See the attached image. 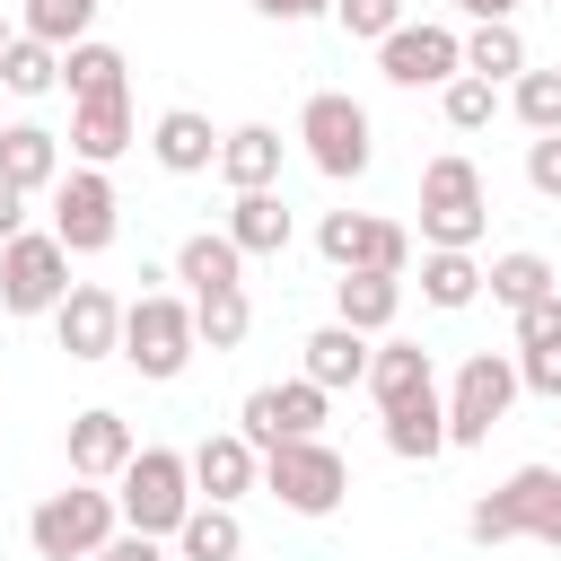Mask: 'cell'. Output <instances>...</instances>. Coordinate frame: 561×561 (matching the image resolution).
Segmentation results:
<instances>
[{"label": "cell", "mask_w": 561, "mask_h": 561, "mask_svg": "<svg viewBox=\"0 0 561 561\" xmlns=\"http://www.w3.org/2000/svg\"><path fill=\"white\" fill-rule=\"evenodd\" d=\"M149 158H158L167 175H202V167H219V131H210V114L167 105V114L149 123Z\"/></svg>", "instance_id": "17"}, {"label": "cell", "mask_w": 561, "mask_h": 561, "mask_svg": "<svg viewBox=\"0 0 561 561\" xmlns=\"http://www.w3.org/2000/svg\"><path fill=\"white\" fill-rule=\"evenodd\" d=\"M219 184H228V193H272V184H280V131H272V123L219 131Z\"/></svg>", "instance_id": "18"}, {"label": "cell", "mask_w": 561, "mask_h": 561, "mask_svg": "<svg viewBox=\"0 0 561 561\" xmlns=\"http://www.w3.org/2000/svg\"><path fill=\"white\" fill-rule=\"evenodd\" d=\"M438 114H447V131H482V123L500 114V88L473 79V70H456V79L438 88Z\"/></svg>", "instance_id": "36"}, {"label": "cell", "mask_w": 561, "mask_h": 561, "mask_svg": "<svg viewBox=\"0 0 561 561\" xmlns=\"http://www.w3.org/2000/svg\"><path fill=\"white\" fill-rule=\"evenodd\" d=\"M421 298L447 307V316L473 307V298H482V263H473V254H421Z\"/></svg>", "instance_id": "33"}, {"label": "cell", "mask_w": 561, "mask_h": 561, "mask_svg": "<svg viewBox=\"0 0 561 561\" xmlns=\"http://www.w3.org/2000/svg\"><path fill=\"white\" fill-rule=\"evenodd\" d=\"M289 517H333L342 508V491H351V465H342V447H324V438H280V447H263V473H254Z\"/></svg>", "instance_id": "3"}, {"label": "cell", "mask_w": 561, "mask_h": 561, "mask_svg": "<svg viewBox=\"0 0 561 561\" xmlns=\"http://www.w3.org/2000/svg\"><path fill=\"white\" fill-rule=\"evenodd\" d=\"M465 70H473V79H491V88H500V79H517V70H526V35H517L508 18H500V26H473V35H465Z\"/></svg>", "instance_id": "31"}, {"label": "cell", "mask_w": 561, "mask_h": 561, "mask_svg": "<svg viewBox=\"0 0 561 561\" xmlns=\"http://www.w3.org/2000/svg\"><path fill=\"white\" fill-rule=\"evenodd\" d=\"M0 184H18V193H53V184H61V131H44V123H9V131H0Z\"/></svg>", "instance_id": "19"}, {"label": "cell", "mask_w": 561, "mask_h": 561, "mask_svg": "<svg viewBox=\"0 0 561 561\" xmlns=\"http://www.w3.org/2000/svg\"><path fill=\"white\" fill-rule=\"evenodd\" d=\"M254 9H263V18H272V26H298V18H324V9H333V0H254Z\"/></svg>", "instance_id": "42"}, {"label": "cell", "mask_w": 561, "mask_h": 561, "mask_svg": "<svg viewBox=\"0 0 561 561\" xmlns=\"http://www.w3.org/2000/svg\"><path fill=\"white\" fill-rule=\"evenodd\" d=\"M245 324H254L245 289H210V298H193V342H210V351H237V342H245Z\"/></svg>", "instance_id": "35"}, {"label": "cell", "mask_w": 561, "mask_h": 561, "mask_svg": "<svg viewBox=\"0 0 561 561\" xmlns=\"http://www.w3.org/2000/svg\"><path fill=\"white\" fill-rule=\"evenodd\" d=\"M517 386L561 403V342H535V351H517Z\"/></svg>", "instance_id": "38"}, {"label": "cell", "mask_w": 561, "mask_h": 561, "mask_svg": "<svg viewBox=\"0 0 561 561\" xmlns=\"http://www.w3.org/2000/svg\"><path fill=\"white\" fill-rule=\"evenodd\" d=\"M9 237H26V193H18V184H0V245H9Z\"/></svg>", "instance_id": "43"}, {"label": "cell", "mask_w": 561, "mask_h": 561, "mask_svg": "<svg viewBox=\"0 0 561 561\" xmlns=\"http://www.w3.org/2000/svg\"><path fill=\"white\" fill-rule=\"evenodd\" d=\"M508 114H517L535 140H543V131H561V70H535V61H526V70L508 79Z\"/></svg>", "instance_id": "34"}, {"label": "cell", "mask_w": 561, "mask_h": 561, "mask_svg": "<svg viewBox=\"0 0 561 561\" xmlns=\"http://www.w3.org/2000/svg\"><path fill=\"white\" fill-rule=\"evenodd\" d=\"M53 333L70 359H114L123 351V298L96 289V280H70V298L53 307Z\"/></svg>", "instance_id": "14"}, {"label": "cell", "mask_w": 561, "mask_h": 561, "mask_svg": "<svg viewBox=\"0 0 561 561\" xmlns=\"http://www.w3.org/2000/svg\"><path fill=\"white\" fill-rule=\"evenodd\" d=\"M167 543H175V561H237V552H245V526H237V508L193 500V508H184V526H175Z\"/></svg>", "instance_id": "25"}, {"label": "cell", "mask_w": 561, "mask_h": 561, "mask_svg": "<svg viewBox=\"0 0 561 561\" xmlns=\"http://www.w3.org/2000/svg\"><path fill=\"white\" fill-rule=\"evenodd\" d=\"M482 289H491V298H500V307L517 316V307H535V298H552L561 280H552V263H543L535 245H517V254H500V263L482 272Z\"/></svg>", "instance_id": "29"}, {"label": "cell", "mask_w": 561, "mask_h": 561, "mask_svg": "<svg viewBox=\"0 0 561 561\" xmlns=\"http://www.w3.org/2000/svg\"><path fill=\"white\" fill-rule=\"evenodd\" d=\"M359 386H368V394H377V412H386V403H412V394H430V386H438V368H430V351H421V342H377Z\"/></svg>", "instance_id": "23"}, {"label": "cell", "mask_w": 561, "mask_h": 561, "mask_svg": "<svg viewBox=\"0 0 561 561\" xmlns=\"http://www.w3.org/2000/svg\"><path fill=\"white\" fill-rule=\"evenodd\" d=\"M96 9H105V0H26V26H18V35H35V44L70 53V44H88Z\"/></svg>", "instance_id": "30"}, {"label": "cell", "mask_w": 561, "mask_h": 561, "mask_svg": "<svg viewBox=\"0 0 561 561\" xmlns=\"http://www.w3.org/2000/svg\"><path fill=\"white\" fill-rule=\"evenodd\" d=\"M368 377V333H351V324H316L307 333V386H359Z\"/></svg>", "instance_id": "26"}, {"label": "cell", "mask_w": 561, "mask_h": 561, "mask_svg": "<svg viewBox=\"0 0 561 561\" xmlns=\"http://www.w3.org/2000/svg\"><path fill=\"white\" fill-rule=\"evenodd\" d=\"M324 430V386H307V377H289V386H254L245 403H237V438L263 456V447H280V438H316Z\"/></svg>", "instance_id": "13"}, {"label": "cell", "mask_w": 561, "mask_h": 561, "mask_svg": "<svg viewBox=\"0 0 561 561\" xmlns=\"http://www.w3.org/2000/svg\"><path fill=\"white\" fill-rule=\"evenodd\" d=\"M0 88H9V96H44V88H61V53L35 44V35H9V53H0Z\"/></svg>", "instance_id": "32"}, {"label": "cell", "mask_w": 561, "mask_h": 561, "mask_svg": "<svg viewBox=\"0 0 561 561\" xmlns=\"http://www.w3.org/2000/svg\"><path fill=\"white\" fill-rule=\"evenodd\" d=\"M482 219H491V193H482V167L473 158H430L421 167V245L430 254H473V237H482Z\"/></svg>", "instance_id": "2"}, {"label": "cell", "mask_w": 561, "mask_h": 561, "mask_svg": "<svg viewBox=\"0 0 561 561\" xmlns=\"http://www.w3.org/2000/svg\"><path fill=\"white\" fill-rule=\"evenodd\" d=\"M333 18H342V35H368V44H386V35L403 26V0H333Z\"/></svg>", "instance_id": "37"}, {"label": "cell", "mask_w": 561, "mask_h": 561, "mask_svg": "<svg viewBox=\"0 0 561 561\" xmlns=\"http://www.w3.org/2000/svg\"><path fill=\"white\" fill-rule=\"evenodd\" d=\"M298 140H307V158H316V175H333V184H351V175H368V158H377V131H368V105H351L342 88H316V96L298 105Z\"/></svg>", "instance_id": "7"}, {"label": "cell", "mask_w": 561, "mask_h": 561, "mask_svg": "<svg viewBox=\"0 0 561 561\" xmlns=\"http://www.w3.org/2000/svg\"><path fill=\"white\" fill-rule=\"evenodd\" d=\"M0 53H9V26H0Z\"/></svg>", "instance_id": "45"}, {"label": "cell", "mask_w": 561, "mask_h": 561, "mask_svg": "<svg viewBox=\"0 0 561 561\" xmlns=\"http://www.w3.org/2000/svg\"><path fill=\"white\" fill-rule=\"evenodd\" d=\"M70 298V254H61V237L44 228H26V237H9L0 245V307L9 316H53Z\"/></svg>", "instance_id": "9"}, {"label": "cell", "mask_w": 561, "mask_h": 561, "mask_svg": "<svg viewBox=\"0 0 561 561\" xmlns=\"http://www.w3.org/2000/svg\"><path fill=\"white\" fill-rule=\"evenodd\" d=\"M114 482H123V491H114V508H123V526H131V535H158V543H167V535L184 526V508H193V465H184L175 447H140Z\"/></svg>", "instance_id": "4"}, {"label": "cell", "mask_w": 561, "mask_h": 561, "mask_svg": "<svg viewBox=\"0 0 561 561\" xmlns=\"http://www.w3.org/2000/svg\"><path fill=\"white\" fill-rule=\"evenodd\" d=\"M447 9H465L473 26H500V18H517V0H447Z\"/></svg>", "instance_id": "44"}, {"label": "cell", "mask_w": 561, "mask_h": 561, "mask_svg": "<svg viewBox=\"0 0 561 561\" xmlns=\"http://www.w3.org/2000/svg\"><path fill=\"white\" fill-rule=\"evenodd\" d=\"M131 456H140V438H131V421H123V412L88 403V412L70 421V473H79V482H114Z\"/></svg>", "instance_id": "15"}, {"label": "cell", "mask_w": 561, "mask_h": 561, "mask_svg": "<svg viewBox=\"0 0 561 561\" xmlns=\"http://www.w3.org/2000/svg\"><path fill=\"white\" fill-rule=\"evenodd\" d=\"M123 70H131V61H123L114 44H96V35L61 53V88H70V105H88V96H123Z\"/></svg>", "instance_id": "28"}, {"label": "cell", "mask_w": 561, "mask_h": 561, "mask_svg": "<svg viewBox=\"0 0 561 561\" xmlns=\"http://www.w3.org/2000/svg\"><path fill=\"white\" fill-rule=\"evenodd\" d=\"M105 561H175V552H167L158 535H131V526H123V535L105 543Z\"/></svg>", "instance_id": "41"}, {"label": "cell", "mask_w": 561, "mask_h": 561, "mask_svg": "<svg viewBox=\"0 0 561 561\" xmlns=\"http://www.w3.org/2000/svg\"><path fill=\"white\" fill-rule=\"evenodd\" d=\"M535 342H561V289L535 298V307H517V351H535Z\"/></svg>", "instance_id": "40"}, {"label": "cell", "mask_w": 561, "mask_h": 561, "mask_svg": "<svg viewBox=\"0 0 561 561\" xmlns=\"http://www.w3.org/2000/svg\"><path fill=\"white\" fill-rule=\"evenodd\" d=\"M228 245L237 254H280L289 245V202L280 193H237L228 202Z\"/></svg>", "instance_id": "27"}, {"label": "cell", "mask_w": 561, "mask_h": 561, "mask_svg": "<svg viewBox=\"0 0 561 561\" xmlns=\"http://www.w3.org/2000/svg\"><path fill=\"white\" fill-rule=\"evenodd\" d=\"M377 70L394 79V88H447L456 70H465V35L456 26H438V18H403L386 44H377Z\"/></svg>", "instance_id": "12"}, {"label": "cell", "mask_w": 561, "mask_h": 561, "mask_svg": "<svg viewBox=\"0 0 561 561\" xmlns=\"http://www.w3.org/2000/svg\"><path fill=\"white\" fill-rule=\"evenodd\" d=\"M193 307L184 298H167V289H140L131 307H123V359L149 377V386H167V377H184L193 368Z\"/></svg>", "instance_id": "6"}, {"label": "cell", "mask_w": 561, "mask_h": 561, "mask_svg": "<svg viewBox=\"0 0 561 561\" xmlns=\"http://www.w3.org/2000/svg\"><path fill=\"white\" fill-rule=\"evenodd\" d=\"M316 254H324L333 272H394V280H403L412 237H403L394 219H377V210H324V219H316Z\"/></svg>", "instance_id": "10"}, {"label": "cell", "mask_w": 561, "mask_h": 561, "mask_svg": "<svg viewBox=\"0 0 561 561\" xmlns=\"http://www.w3.org/2000/svg\"><path fill=\"white\" fill-rule=\"evenodd\" d=\"M114 526H123L114 491H96V482H70V491L35 500V517H26V543H35L44 561H88V552H105V543H114Z\"/></svg>", "instance_id": "5"}, {"label": "cell", "mask_w": 561, "mask_h": 561, "mask_svg": "<svg viewBox=\"0 0 561 561\" xmlns=\"http://www.w3.org/2000/svg\"><path fill=\"white\" fill-rule=\"evenodd\" d=\"M465 535L473 543H543V552H561V465H517L500 491H482L465 508Z\"/></svg>", "instance_id": "1"}, {"label": "cell", "mask_w": 561, "mask_h": 561, "mask_svg": "<svg viewBox=\"0 0 561 561\" xmlns=\"http://www.w3.org/2000/svg\"><path fill=\"white\" fill-rule=\"evenodd\" d=\"M175 280H184L193 298H210V289H245V254L228 245V228H193V237L175 245Z\"/></svg>", "instance_id": "20"}, {"label": "cell", "mask_w": 561, "mask_h": 561, "mask_svg": "<svg viewBox=\"0 0 561 561\" xmlns=\"http://www.w3.org/2000/svg\"><path fill=\"white\" fill-rule=\"evenodd\" d=\"M526 386H517V359H500V351H473L465 368H456V386L438 394L447 403V447H482L500 421H508V403H517Z\"/></svg>", "instance_id": "8"}, {"label": "cell", "mask_w": 561, "mask_h": 561, "mask_svg": "<svg viewBox=\"0 0 561 561\" xmlns=\"http://www.w3.org/2000/svg\"><path fill=\"white\" fill-rule=\"evenodd\" d=\"M526 184H535L543 202H561V131H543V140H526Z\"/></svg>", "instance_id": "39"}, {"label": "cell", "mask_w": 561, "mask_h": 561, "mask_svg": "<svg viewBox=\"0 0 561 561\" xmlns=\"http://www.w3.org/2000/svg\"><path fill=\"white\" fill-rule=\"evenodd\" d=\"M552 9H561V0H552Z\"/></svg>", "instance_id": "47"}, {"label": "cell", "mask_w": 561, "mask_h": 561, "mask_svg": "<svg viewBox=\"0 0 561 561\" xmlns=\"http://www.w3.org/2000/svg\"><path fill=\"white\" fill-rule=\"evenodd\" d=\"M386 447H394L403 465L447 456V403H438V386H430V394H412V403H386Z\"/></svg>", "instance_id": "24"}, {"label": "cell", "mask_w": 561, "mask_h": 561, "mask_svg": "<svg viewBox=\"0 0 561 561\" xmlns=\"http://www.w3.org/2000/svg\"><path fill=\"white\" fill-rule=\"evenodd\" d=\"M123 202H114V184H105V167H70L61 184H53V237H61V254H105L114 245V219Z\"/></svg>", "instance_id": "11"}, {"label": "cell", "mask_w": 561, "mask_h": 561, "mask_svg": "<svg viewBox=\"0 0 561 561\" xmlns=\"http://www.w3.org/2000/svg\"><path fill=\"white\" fill-rule=\"evenodd\" d=\"M394 316H403V280H394V272H342V280H333V324L386 333Z\"/></svg>", "instance_id": "21"}, {"label": "cell", "mask_w": 561, "mask_h": 561, "mask_svg": "<svg viewBox=\"0 0 561 561\" xmlns=\"http://www.w3.org/2000/svg\"><path fill=\"white\" fill-rule=\"evenodd\" d=\"M70 149H79V167H114L131 149V96H88L70 114Z\"/></svg>", "instance_id": "22"}, {"label": "cell", "mask_w": 561, "mask_h": 561, "mask_svg": "<svg viewBox=\"0 0 561 561\" xmlns=\"http://www.w3.org/2000/svg\"><path fill=\"white\" fill-rule=\"evenodd\" d=\"M88 561H105V552H88Z\"/></svg>", "instance_id": "46"}, {"label": "cell", "mask_w": 561, "mask_h": 561, "mask_svg": "<svg viewBox=\"0 0 561 561\" xmlns=\"http://www.w3.org/2000/svg\"><path fill=\"white\" fill-rule=\"evenodd\" d=\"M184 465H193V500H219V508H237V500L254 491V473H263V456H254V447H245L237 430L202 438V447H193Z\"/></svg>", "instance_id": "16"}]
</instances>
